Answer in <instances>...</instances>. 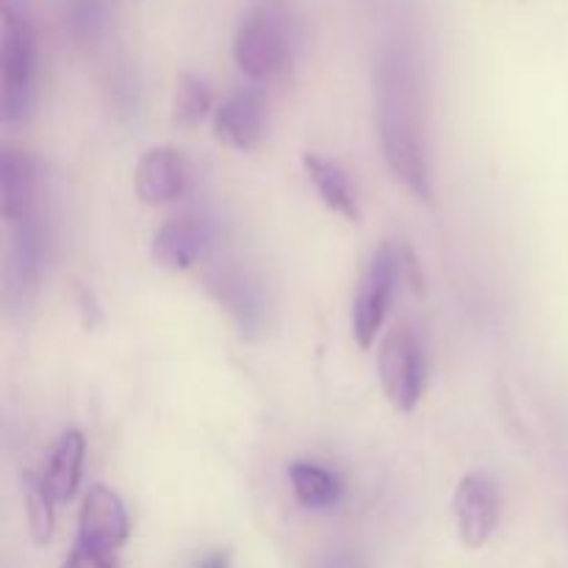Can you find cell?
<instances>
[{"label": "cell", "instance_id": "14", "mask_svg": "<svg viewBox=\"0 0 568 568\" xmlns=\"http://www.w3.org/2000/svg\"><path fill=\"white\" fill-rule=\"evenodd\" d=\"M303 170L308 175V181L314 183L316 194L322 197V203L333 211V214L344 216L347 222L361 220V205L355 197L353 186H349V178L336 161L325 159L320 153H303Z\"/></svg>", "mask_w": 568, "mask_h": 568}, {"label": "cell", "instance_id": "3", "mask_svg": "<svg viewBox=\"0 0 568 568\" xmlns=\"http://www.w3.org/2000/svg\"><path fill=\"white\" fill-rule=\"evenodd\" d=\"M37 81V37L22 9L6 0L0 9V120H26Z\"/></svg>", "mask_w": 568, "mask_h": 568}, {"label": "cell", "instance_id": "6", "mask_svg": "<svg viewBox=\"0 0 568 568\" xmlns=\"http://www.w3.org/2000/svg\"><path fill=\"white\" fill-rule=\"evenodd\" d=\"M11 227L14 233H11L9 255H6L3 300L11 311H26L42 283L44 258H48V231H44L39 211Z\"/></svg>", "mask_w": 568, "mask_h": 568}, {"label": "cell", "instance_id": "19", "mask_svg": "<svg viewBox=\"0 0 568 568\" xmlns=\"http://www.w3.org/2000/svg\"><path fill=\"white\" fill-rule=\"evenodd\" d=\"M61 568H116L109 552H100V549L87 547V544L78 541L72 547V552L67 555L64 566Z\"/></svg>", "mask_w": 568, "mask_h": 568}, {"label": "cell", "instance_id": "9", "mask_svg": "<svg viewBox=\"0 0 568 568\" xmlns=\"http://www.w3.org/2000/svg\"><path fill=\"white\" fill-rule=\"evenodd\" d=\"M186 159L181 155V150L170 148V144L150 148L139 159L136 172H133V186L144 205L175 203L186 192Z\"/></svg>", "mask_w": 568, "mask_h": 568}, {"label": "cell", "instance_id": "10", "mask_svg": "<svg viewBox=\"0 0 568 568\" xmlns=\"http://www.w3.org/2000/svg\"><path fill=\"white\" fill-rule=\"evenodd\" d=\"M211 244V225L200 216H175L155 231L150 255L161 270L186 272Z\"/></svg>", "mask_w": 568, "mask_h": 568}, {"label": "cell", "instance_id": "12", "mask_svg": "<svg viewBox=\"0 0 568 568\" xmlns=\"http://www.w3.org/2000/svg\"><path fill=\"white\" fill-rule=\"evenodd\" d=\"M37 211V161L14 148L0 153V216L9 225Z\"/></svg>", "mask_w": 568, "mask_h": 568}, {"label": "cell", "instance_id": "7", "mask_svg": "<svg viewBox=\"0 0 568 568\" xmlns=\"http://www.w3.org/2000/svg\"><path fill=\"white\" fill-rule=\"evenodd\" d=\"M455 521H458L460 541L469 549L486 547L499 525V491L488 475L471 471L460 477L453 497Z\"/></svg>", "mask_w": 568, "mask_h": 568}, {"label": "cell", "instance_id": "5", "mask_svg": "<svg viewBox=\"0 0 568 568\" xmlns=\"http://www.w3.org/2000/svg\"><path fill=\"white\" fill-rule=\"evenodd\" d=\"M377 375L388 405L397 414H414L425 392V353L410 327L397 325L381 338Z\"/></svg>", "mask_w": 568, "mask_h": 568}, {"label": "cell", "instance_id": "11", "mask_svg": "<svg viewBox=\"0 0 568 568\" xmlns=\"http://www.w3.org/2000/svg\"><path fill=\"white\" fill-rule=\"evenodd\" d=\"M264 133V100L253 89L233 92L216 105L214 136L233 150H253Z\"/></svg>", "mask_w": 568, "mask_h": 568}, {"label": "cell", "instance_id": "18", "mask_svg": "<svg viewBox=\"0 0 568 568\" xmlns=\"http://www.w3.org/2000/svg\"><path fill=\"white\" fill-rule=\"evenodd\" d=\"M214 109V94L203 78L183 72L175 87V103H172V120L181 128H197Z\"/></svg>", "mask_w": 568, "mask_h": 568}, {"label": "cell", "instance_id": "8", "mask_svg": "<svg viewBox=\"0 0 568 568\" xmlns=\"http://www.w3.org/2000/svg\"><path fill=\"white\" fill-rule=\"evenodd\" d=\"M128 536H131V521L120 494L103 483L89 486L78 514V541L111 555L128 541Z\"/></svg>", "mask_w": 568, "mask_h": 568}, {"label": "cell", "instance_id": "21", "mask_svg": "<svg viewBox=\"0 0 568 568\" xmlns=\"http://www.w3.org/2000/svg\"><path fill=\"white\" fill-rule=\"evenodd\" d=\"M322 568H358V564H355L349 555L336 552V555H331V558L322 560Z\"/></svg>", "mask_w": 568, "mask_h": 568}, {"label": "cell", "instance_id": "2", "mask_svg": "<svg viewBox=\"0 0 568 568\" xmlns=\"http://www.w3.org/2000/svg\"><path fill=\"white\" fill-rule=\"evenodd\" d=\"M297 44V17L286 0H258L233 37V59L250 78H270L288 64Z\"/></svg>", "mask_w": 568, "mask_h": 568}, {"label": "cell", "instance_id": "13", "mask_svg": "<svg viewBox=\"0 0 568 568\" xmlns=\"http://www.w3.org/2000/svg\"><path fill=\"white\" fill-rule=\"evenodd\" d=\"M209 292L236 320L242 333H255L266 322V303L261 288L239 270H220L209 275Z\"/></svg>", "mask_w": 568, "mask_h": 568}, {"label": "cell", "instance_id": "16", "mask_svg": "<svg viewBox=\"0 0 568 568\" xmlns=\"http://www.w3.org/2000/svg\"><path fill=\"white\" fill-rule=\"evenodd\" d=\"M288 480L300 505L311 510L333 508L342 499V480L314 460H294L288 466Z\"/></svg>", "mask_w": 568, "mask_h": 568}, {"label": "cell", "instance_id": "4", "mask_svg": "<svg viewBox=\"0 0 568 568\" xmlns=\"http://www.w3.org/2000/svg\"><path fill=\"white\" fill-rule=\"evenodd\" d=\"M399 277H403V253L392 244H381L361 275L358 292L353 297V314H349L353 338L361 349H372L377 344Z\"/></svg>", "mask_w": 568, "mask_h": 568}, {"label": "cell", "instance_id": "20", "mask_svg": "<svg viewBox=\"0 0 568 568\" xmlns=\"http://www.w3.org/2000/svg\"><path fill=\"white\" fill-rule=\"evenodd\" d=\"M72 294H75V303H78V311H81V316H83V325H87V327L100 325V322H103V311H100V305H98V300H94L92 288H87L83 283H75Z\"/></svg>", "mask_w": 568, "mask_h": 568}, {"label": "cell", "instance_id": "22", "mask_svg": "<svg viewBox=\"0 0 568 568\" xmlns=\"http://www.w3.org/2000/svg\"><path fill=\"white\" fill-rule=\"evenodd\" d=\"M200 568H231V555L227 552H214L200 564Z\"/></svg>", "mask_w": 568, "mask_h": 568}, {"label": "cell", "instance_id": "15", "mask_svg": "<svg viewBox=\"0 0 568 568\" xmlns=\"http://www.w3.org/2000/svg\"><path fill=\"white\" fill-rule=\"evenodd\" d=\"M83 458H87V438H83V433L67 430L55 442L48 460V471L42 475L55 503H72L75 499L78 488H81Z\"/></svg>", "mask_w": 568, "mask_h": 568}, {"label": "cell", "instance_id": "1", "mask_svg": "<svg viewBox=\"0 0 568 568\" xmlns=\"http://www.w3.org/2000/svg\"><path fill=\"white\" fill-rule=\"evenodd\" d=\"M377 133L383 159L397 181L405 183L414 197L433 203V172L427 161L425 120L414 78L405 70L388 67L377 87Z\"/></svg>", "mask_w": 568, "mask_h": 568}, {"label": "cell", "instance_id": "17", "mask_svg": "<svg viewBox=\"0 0 568 568\" xmlns=\"http://www.w3.org/2000/svg\"><path fill=\"white\" fill-rule=\"evenodd\" d=\"M22 499H26V519H28V530H31V538L37 547H44L50 544L55 530V508L59 505L50 494L48 483L44 477L31 475L26 471L22 475Z\"/></svg>", "mask_w": 568, "mask_h": 568}]
</instances>
